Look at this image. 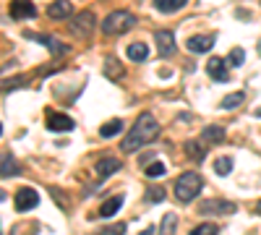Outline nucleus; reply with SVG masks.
I'll use <instances>...</instances> for the list:
<instances>
[{
  "label": "nucleus",
  "mask_w": 261,
  "mask_h": 235,
  "mask_svg": "<svg viewBox=\"0 0 261 235\" xmlns=\"http://www.w3.org/2000/svg\"><path fill=\"white\" fill-rule=\"evenodd\" d=\"M243 60H246V53H243L241 47H235V50L230 53V58H227L230 66H243Z\"/></svg>",
  "instance_id": "obj_30"
},
{
  "label": "nucleus",
  "mask_w": 261,
  "mask_h": 235,
  "mask_svg": "<svg viewBox=\"0 0 261 235\" xmlns=\"http://www.w3.org/2000/svg\"><path fill=\"white\" fill-rule=\"evenodd\" d=\"M186 3H188V0H154V8H157L160 13H175V11H180Z\"/></svg>",
  "instance_id": "obj_18"
},
{
  "label": "nucleus",
  "mask_w": 261,
  "mask_h": 235,
  "mask_svg": "<svg viewBox=\"0 0 261 235\" xmlns=\"http://www.w3.org/2000/svg\"><path fill=\"white\" fill-rule=\"evenodd\" d=\"M235 212V204L232 201H225V199H206V201H201L199 204V215H204V217H212V215H232Z\"/></svg>",
  "instance_id": "obj_5"
},
{
  "label": "nucleus",
  "mask_w": 261,
  "mask_h": 235,
  "mask_svg": "<svg viewBox=\"0 0 261 235\" xmlns=\"http://www.w3.org/2000/svg\"><path fill=\"white\" fill-rule=\"evenodd\" d=\"M160 134V123L157 118L151 115V113H141L134 123V128H130V134L120 141V152L123 154H130V152H136V149H141L144 144L149 141H154Z\"/></svg>",
  "instance_id": "obj_1"
},
{
  "label": "nucleus",
  "mask_w": 261,
  "mask_h": 235,
  "mask_svg": "<svg viewBox=\"0 0 261 235\" xmlns=\"http://www.w3.org/2000/svg\"><path fill=\"white\" fill-rule=\"evenodd\" d=\"M105 71H107V76H110V79H123V73H125L123 66H120V60H115L113 55L105 60Z\"/></svg>",
  "instance_id": "obj_21"
},
{
  "label": "nucleus",
  "mask_w": 261,
  "mask_h": 235,
  "mask_svg": "<svg viewBox=\"0 0 261 235\" xmlns=\"http://www.w3.org/2000/svg\"><path fill=\"white\" fill-rule=\"evenodd\" d=\"M39 204V194L34 188H18L16 191V196H13V206L16 212H29Z\"/></svg>",
  "instance_id": "obj_8"
},
{
  "label": "nucleus",
  "mask_w": 261,
  "mask_h": 235,
  "mask_svg": "<svg viewBox=\"0 0 261 235\" xmlns=\"http://www.w3.org/2000/svg\"><path fill=\"white\" fill-rule=\"evenodd\" d=\"M214 173L217 175H230L232 173V160L230 157H217L214 160Z\"/></svg>",
  "instance_id": "obj_25"
},
{
  "label": "nucleus",
  "mask_w": 261,
  "mask_h": 235,
  "mask_svg": "<svg viewBox=\"0 0 261 235\" xmlns=\"http://www.w3.org/2000/svg\"><path fill=\"white\" fill-rule=\"evenodd\" d=\"M97 235H125V225L123 222H115V225H107V227H99Z\"/></svg>",
  "instance_id": "obj_28"
},
{
  "label": "nucleus",
  "mask_w": 261,
  "mask_h": 235,
  "mask_svg": "<svg viewBox=\"0 0 261 235\" xmlns=\"http://www.w3.org/2000/svg\"><path fill=\"white\" fill-rule=\"evenodd\" d=\"M11 16L24 21V18H34L37 16V6L32 3V0H11Z\"/></svg>",
  "instance_id": "obj_11"
},
{
  "label": "nucleus",
  "mask_w": 261,
  "mask_h": 235,
  "mask_svg": "<svg viewBox=\"0 0 261 235\" xmlns=\"http://www.w3.org/2000/svg\"><path fill=\"white\" fill-rule=\"evenodd\" d=\"M201 139H204L206 144H220V141H225V128H222V125H206L204 134H201Z\"/></svg>",
  "instance_id": "obj_16"
},
{
  "label": "nucleus",
  "mask_w": 261,
  "mask_h": 235,
  "mask_svg": "<svg viewBox=\"0 0 261 235\" xmlns=\"http://www.w3.org/2000/svg\"><path fill=\"white\" fill-rule=\"evenodd\" d=\"M206 73H209V79H212V81L227 84V81H230V73H227V60H225V58L212 55V58L206 60Z\"/></svg>",
  "instance_id": "obj_7"
},
{
  "label": "nucleus",
  "mask_w": 261,
  "mask_h": 235,
  "mask_svg": "<svg viewBox=\"0 0 261 235\" xmlns=\"http://www.w3.org/2000/svg\"><path fill=\"white\" fill-rule=\"evenodd\" d=\"M71 13H73L71 0H55V3L47 8V18H53V21H63V18H68Z\"/></svg>",
  "instance_id": "obj_13"
},
{
  "label": "nucleus",
  "mask_w": 261,
  "mask_h": 235,
  "mask_svg": "<svg viewBox=\"0 0 261 235\" xmlns=\"http://www.w3.org/2000/svg\"><path fill=\"white\" fill-rule=\"evenodd\" d=\"M94 170H97V175L105 180V178L115 175L118 170H120V160H115V157H99L97 165H94Z\"/></svg>",
  "instance_id": "obj_12"
},
{
  "label": "nucleus",
  "mask_w": 261,
  "mask_h": 235,
  "mask_svg": "<svg viewBox=\"0 0 261 235\" xmlns=\"http://www.w3.org/2000/svg\"><path fill=\"white\" fill-rule=\"evenodd\" d=\"M154 42H157V53H160L162 58H170L172 53H175V34H172L170 29L154 32Z\"/></svg>",
  "instance_id": "obj_9"
},
{
  "label": "nucleus",
  "mask_w": 261,
  "mask_h": 235,
  "mask_svg": "<svg viewBox=\"0 0 261 235\" xmlns=\"http://www.w3.org/2000/svg\"><path fill=\"white\" fill-rule=\"evenodd\" d=\"M175 230H178V217L172 215V212H167V215L162 217V225H160L157 235H175Z\"/></svg>",
  "instance_id": "obj_20"
},
{
  "label": "nucleus",
  "mask_w": 261,
  "mask_h": 235,
  "mask_svg": "<svg viewBox=\"0 0 261 235\" xmlns=\"http://www.w3.org/2000/svg\"><path fill=\"white\" fill-rule=\"evenodd\" d=\"M128 58L134 63H144L149 58V47L144 45V42H134V45H128Z\"/></svg>",
  "instance_id": "obj_17"
},
{
  "label": "nucleus",
  "mask_w": 261,
  "mask_h": 235,
  "mask_svg": "<svg viewBox=\"0 0 261 235\" xmlns=\"http://www.w3.org/2000/svg\"><path fill=\"white\" fill-rule=\"evenodd\" d=\"M201 188H204V180H201L199 173H183L175 180V196L180 199V204H191L196 196H199Z\"/></svg>",
  "instance_id": "obj_3"
},
{
  "label": "nucleus",
  "mask_w": 261,
  "mask_h": 235,
  "mask_svg": "<svg viewBox=\"0 0 261 235\" xmlns=\"http://www.w3.org/2000/svg\"><path fill=\"white\" fill-rule=\"evenodd\" d=\"M186 47H188V53H193V55H204V53H209V50L214 47V34L191 37V39L186 42Z\"/></svg>",
  "instance_id": "obj_10"
},
{
  "label": "nucleus",
  "mask_w": 261,
  "mask_h": 235,
  "mask_svg": "<svg viewBox=\"0 0 261 235\" xmlns=\"http://www.w3.org/2000/svg\"><path fill=\"white\" fill-rule=\"evenodd\" d=\"M146 201H151V204H162L165 201V188L162 186H151V188H146Z\"/></svg>",
  "instance_id": "obj_26"
},
{
  "label": "nucleus",
  "mask_w": 261,
  "mask_h": 235,
  "mask_svg": "<svg viewBox=\"0 0 261 235\" xmlns=\"http://www.w3.org/2000/svg\"><path fill=\"white\" fill-rule=\"evenodd\" d=\"M45 125L50 128L53 134H55V131H71V128H73V120H71L68 115H63V113H50L47 120H45Z\"/></svg>",
  "instance_id": "obj_14"
},
{
  "label": "nucleus",
  "mask_w": 261,
  "mask_h": 235,
  "mask_svg": "<svg viewBox=\"0 0 261 235\" xmlns=\"http://www.w3.org/2000/svg\"><path fill=\"white\" fill-rule=\"evenodd\" d=\"M3 178H13V175H18V165H16V160H13V154H3Z\"/></svg>",
  "instance_id": "obj_22"
},
{
  "label": "nucleus",
  "mask_w": 261,
  "mask_h": 235,
  "mask_svg": "<svg viewBox=\"0 0 261 235\" xmlns=\"http://www.w3.org/2000/svg\"><path fill=\"white\" fill-rule=\"evenodd\" d=\"M243 99H246V94L243 92H235V94H227V97H222V110H232V108H238V105H243Z\"/></svg>",
  "instance_id": "obj_24"
},
{
  "label": "nucleus",
  "mask_w": 261,
  "mask_h": 235,
  "mask_svg": "<svg viewBox=\"0 0 261 235\" xmlns=\"http://www.w3.org/2000/svg\"><path fill=\"white\" fill-rule=\"evenodd\" d=\"M136 27V16L130 11H113L102 21V34L105 37H115V34H125Z\"/></svg>",
  "instance_id": "obj_2"
},
{
  "label": "nucleus",
  "mask_w": 261,
  "mask_h": 235,
  "mask_svg": "<svg viewBox=\"0 0 261 235\" xmlns=\"http://www.w3.org/2000/svg\"><path fill=\"white\" fill-rule=\"evenodd\" d=\"M123 206V196H113V199H107L102 206H99V217H115L118 212Z\"/></svg>",
  "instance_id": "obj_15"
},
{
  "label": "nucleus",
  "mask_w": 261,
  "mask_h": 235,
  "mask_svg": "<svg viewBox=\"0 0 261 235\" xmlns=\"http://www.w3.org/2000/svg\"><path fill=\"white\" fill-rule=\"evenodd\" d=\"M120 131H123V120H118V118H113V120H107L105 125H99V136L102 139H113Z\"/></svg>",
  "instance_id": "obj_19"
},
{
  "label": "nucleus",
  "mask_w": 261,
  "mask_h": 235,
  "mask_svg": "<svg viewBox=\"0 0 261 235\" xmlns=\"http://www.w3.org/2000/svg\"><path fill=\"white\" fill-rule=\"evenodd\" d=\"M220 230H217V225H212V222H206V225H199V227H193L191 230V235H217Z\"/></svg>",
  "instance_id": "obj_29"
},
{
  "label": "nucleus",
  "mask_w": 261,
  "mask_h": 235,
  "mask_svg": "<svg viewBox=\"0 0 261 235\" xmlns=\"http://www.w3.org/2000/svg\"><path fill=\"white\" fill-rule=\"evenodd\" d=\"M24 37L32 39V42H39V45H45L53 55H65V53L71 50L65 42H60L58 37H50V34H32V32H24Z\"/></svg>",
  "instance_id": "obj_6"
},
{
  "label": "nucleus",
  "mask_w": 261,
  "mask_h": 235,
  "mask_svg": "<svg viewBox=\"0 0 261 235\" xmlns=\"http://www.w3.org/2000/svg\"><path fill=\"white\" fill-rule=\"evenodd\" d=\"M256 209H258V212H261V201H258V206H256Z\"/></svg>",
  "instance_id": "obj_32"
},
{
  "label": "nucleus",
  "mask_w": 261,
  "mask_h": 235,
  "mask_svg": "<svg viewBox=\"0 0 261 235\" xmlns=\"http://www.w3.org/2000/svg\"><path fill=\"white\" fill-rule=\"evenodd\" d=\"M141 235H154V227H146V230H144Z\"/></svg>",
  "instance_id": "obj_31"
},
{
  "label": "nucleus",
  "mask_w": 261,
  "mask_h": 235,
  "mask_svg": "<svg viewBox=\"0 0 261 235\" xmlns=\"http://www.w3.org/2000/svg\"><path fill=\"white\" fill-rule=\"evenodd\" d=\"M186 154L193 162H201L204 160V146H199V141H186Z\"/></svg>",
  "instance_id": "obj_23"
},
{
  "label": "nucleus",
  "mask_w": 261,
  "mask_h": 235,
  "mask_svg": "<svg viewBox=\"0 0 261 235\" xmlns=\"http://www.w3.org/2000/svg\"><path fill=\"white\" fill-rule=\"evenodd\" d=\"M94 27H97V18H94V13H89V11H81L79 16H73V21H71V34L73 37H79V39H89L92 34H94Z\"/></svg>",
  "instance_id": "obj_4"
},
{
  "label": "nucleus",
  "mask_w": 261,
  "mask_h": 235,
  "mask_svg": "<svg viewBox=\"0 0 261 235\" xmlns=\"http://www.w3.org/2000/svg\"><path fill=\"white\" fill-rule=\"evenodd\" d=\"M165 175V165L162 162H151L149 167H146V178L149 180H157V178H162Z\"/></svg>",
  "instance_id": "obj_27"
}]
</instances>
